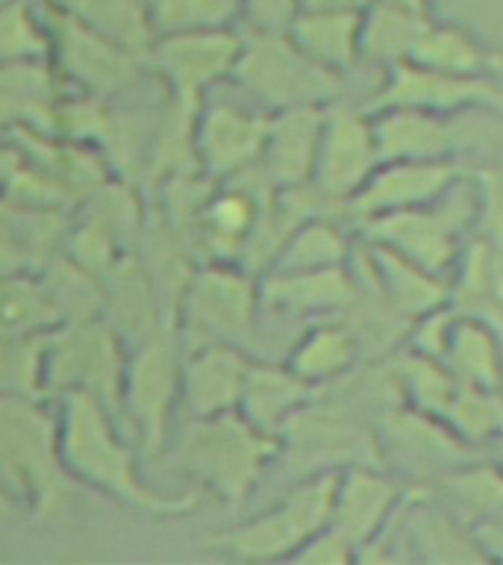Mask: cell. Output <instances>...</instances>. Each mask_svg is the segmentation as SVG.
<instances>
[{"label": "cell", "instance_id": "28", "mask_svg": "<svg viewBox=\"0 0 503 565\" xmlns=\"http://www.w3.org/2000/svg\"><path fill=\"white\" fill-rule=\"evenodd\" d=\"M427 68L448 71L459 77H503V51L477 39L468 26L448 24V21H432L424 30L421 42L415 47L413 60Z\"/></svg>", "mask_w": 503, "mask_h": 565}, {"label": "cell", "instance_id": "5", "mask_svg": "<svg viewBox=\"0 0 503 565\" xmlns=\"http://www.w3.org/2000/svg\"><path fill=\"white\" fill-rule=\"evenodd\" d=\"M176 318L183 324L185 351L201 344H236L250 353L263 318L259 280L236 263L201 265L185 277Z\"/></svg>", "mask_w": 503, "mask_h": 565}, {"label": "cell", "instance_id": "35", "mask_svg": "<svg viewBox=\"0 0 503 565\" xmlns=\"http://www.w3.org/2000/svg\"><path fill=\"white\" fill-rule=\"evenodd\" d=\"M441 362L457 377V383L503 388V335L480 321L457 316Z\"/></svg>", "mask_w": 503, "mask_h": 565}, {"label": "cell", "instance_id": "43", "mask_svg": "<svg viewBox=\"0 0 503 565\" xmlns=\"http://www.w3.org/2000/svg\"><path fill=\"white\" fill-rule=\"evenodd\" d=\"M26 256H30V250L12 233L0 230V277L26 274Z\"/></svg>", "mask_w": 503, "mask_h": 565}, {"label": "cell", "instance_id": "38", "mask_svg": "<svg viewBox=\"0 0 503 565\" xmlns=\"http://www.w3.org/2000/svg\"><path fill=\"white\" fill-rule=\"evenodd\" d=\"M47 333L0 339V397H33L44 386Z\"/></svg>", "mask_w": 503, "mask_h": 565}, {"label": "cell", "instance_id": "3", "mask_svg": "<svg viewBox=\"0 0 503 565\" xmlns=\"http://www.w3.org/2000/svg\"><path fill=\"white\" fill-rule=\"evenodd\" d=\"M477 201L468 168L436 198L413 210L386 212L356 224L360 236L374 245L392 247L395 254L413 259L432 274L448 277L462 247L474 236Z\"/></svg>", "mask_w": 503, "mask_h": 565}, {"label": "cell", "instance_id": "6", "mask_svg": "<svg viewBox=\"0 0 503 565\" xmlns=\"http://www.w3.org/2000/svg\"><path fill=\"white\" fill-rule=\"evenodd\" d=\"M335 477L339 471L303 475L268 510L212 536V547L233 559H245V563L291 559L318 530L330 524Z\"/></svg>", "mask_w": 503, "mask_h": 565}, {"label": "cell", "instance_id": "19", "mask_svg": "<svg viewBox=\"0 0 503 565\" xmlns=\"http://www.w3.org/2000/svg\"><path fill=\"white\" fill-rule=\"evenodd\" d=\"M351 268L374 286V291L397 316L409 321L448 303V277L427 271L413 259L395 254L392 247L362 238L360 245L353 247Z\"/></svg>", "mask_w": 503, "mask_h": 565}, {"label": "cell", "instance_id": "12", "mask_svg": "<svg viewBox=\"0 0 503 565\" xmlns=\"http://www.w3.org/2000/svg\"><path fill=\"white\" fill-rule=\"evenodd\" d=\"M268 118L254 104L210 100L203 97L194 106L192 153L203 177L229 180L250 171L263 157Z\"/></svg>", "mask_w": 503, "mask_h": 565}, {"label": "cell", "instance_id": "20", "mask_svg": "<svg viewBox=\"0 0 503 565\" xmlns=\"http://www.w3.org/2000/svg\"><path fill=\"white\" fill-rule=\"evenodd\" d=\"M250 356L236 344H201L180 360V406L189 418L233 413L242 397Z\"/></svg>", "mask_w": 503, "mask_h": 565}, {"label": "cell", "instance_id": "7", "mask_svg": "<svg viewBox=\"0 0 503 565\" xmlns=\"http://www.w3.org/2000/svg\"><path fill=\"white\" fill-rule=\"evenodd\" d=\"M263 113L298 106H330L342 97V74L312 62L289 33H250L245 39L233 79Z\"/></svg>", "mask_w": 503, "mask_h": 565}, {"label": "cell", "instance_id": "33", "mask_svg": "<svg viewBox=\"0 0 503 565\" xmlns=\"http://www.w3.org/2000/svg\"><path fill=\"white\" fill-rule=\"evenodd\" d=\"M53 7L130 53H148L157 30L141 0H53Z\"/></svg>", "mask_w": 503, "mask_h": 565}, {"label": "cell", "instance_id": "17", "mask_svg": "<svg viewBox=\"0 0 503 565\" xmlns=\"http://www.w3.org/2000/svg\"><path fill=\"white\" fill-rule=\"evenodd\" d=\"M465 162H418V159H383L374 174L347 201V221L377 218L386 212L413 210L436 201L462 171Z\"/></svg>", "mask_w": 503, "mask_h": 565}, {"label": "cell", "instance_id": "34", "mask_svg": "<svg viewBox=\"0 0 503 565\" xmlns=\"http://www.w3.org/2000/svg\"><path fill=\"white\" fill-rule=\"evenodd\" d=\"M383 365H386L400 404L441 418L445 406L457 392V377L445 369V362L409 351V348H397L392 356L383 360Z\"/></svg>", "mask_w": 503, "mask_h": 565}, {"label": "cell", "instance_id": "18", "mask_svg": "<svg viewBox=\"0 0 503 565\" xmlns=\"http://www.w3.org/2000/svg\"><path fill=\"white\" fill-rule=\"evenodd\" d=\"M400 501H404V489L383 466L339 468L330 527L351 539L360 554V547L374 542L386 530Z\"/></svg>", "mask_w": 503, "mask_h": 565}, {"label": "cell", "instance_id": "45", "mask_svg": "<svg viewBox=\"0 0 503 565\" xmlns=\"http://www.w3.org/2000/svg\"><path fill=\"white\" fill-rule=\"evenodd\" d=\"M15 166H18L15 153H12L7 145H0V192L7 189V180H9V174H12V168H15Z\"/></svg>", "mask_w": 503, "mask_h": 565}, {"label": "cell", "instance_id": "9", "mask_svg": "<svg viewBox=\"0 0 503 565\" xmlns=\"http://www.w3.org/2000/svg\"><path fill=\"white\" fill-rule=\"evenodd\" d=\"M245 47V35L229 24L185 26L159 33L150 44V62L159 71L165 88L183 106H197L212 88L233 79Z\"/></svg>", "mask_w": 503, "mask_h": 565}, {"label": "cell", "instance_id": "23", "mask_svg": "<svg viewBox=\"0 0 503 565\" xmlns=\"http://www.w3.org/2000/svg\"><path fill=\"white\" fill-rule=\"evenodd\" d=\"M448 307L503 335V247L468 238L448 274Z\"/></svg>", "mask_w": 503, "mask_h": 565}, {"label": "cell", "instance_id": "15", "mask_svg": "<svg viewBox=\"0 0 503 565\" xmlns=\"http://www.w3.org/2000/svg\"><path fill=\"white\" fill-rule=\"evenodd\" d=\"M492 106L503 109L501 79L459 77L448 71L427 68L418 62H397L383 71L374 95L362 104L368 113L379 109H424V113H459Z\"/></svg>", "mask_w": 503, "mask_h": 565}, {"label": "cell", "instance_id": "22", "mask_svg": "<svg viewBox=\"0 0 503 565\" xmlns=\"http://www.w3.org/2000/svg\"><path fill=\"white\" fill-rule=\"evenodd\" d=\"M351 263L324 271H265L259 280L263 309H271L286 318H309L324 321L339 318L353 300Z\"/></svg>", "mask_w": 503, "mask_h": 565}, {"label": "cell", "instance_id": "31", "mask_svg": "<svg viewBox=\"0 0 503 565\" xmlns=\"http://www.w3.org/2000/svg\"><path fill=\"white\" fill-rule=\"evenodd\" d=\"M427 24H430V12H415V9L383 3V0L371 3L362 12L360 65L365 62V65L386 71L397 62L413 60Z\"/></svg>", "mask_w": 503, "mask_h": 565}, {"label": "cell", "instance_id": "2", "mask_svg": "<svg viewBox=\"0 0 503 565\" xmlns=\"http://www.w3.org/2000/svg\"><path fill=\"white\" fill-rule=\"evenodd\" d=\"M280 450L277 436L256 430L245 415L233 409L212 418H189L174 462L201 492H210L224 507H242Z\"/></svg>", "mask_w": 503, "mask_h": 565}, {"label": "cell", "instance_id": "32", "mask_svg": "<svg viewBox=\"0 0 503 565\" xmlns=\"http://www.w3.org/2000/svg\"><path fill=\"white\" fill-rule=\"evenodd\" d=\"M356 242L339 218H303L282 238L268 271H324L351 263Z\"/></svg>", "mask_w": 503, "mask_h": 565}, {"label": "cell", "instance_id": "11", "mask_svg": "<svg viewBox=\"0 0 503 565\" xmlns=\"http://www.w3.org/2000/svg\"><path fill=\"white\" fill-rule=\"evenodd\" d=\"M121 335L106 324H74L65 333L51 330L44 348V386L88 392L109 409L121 397Z\"/></svg>", "mask_w": 503, "mask_h": 565}, {"label": "cell", "instance_id": "14", "mask_svg": "<svg viewBox=\"0 0 503 565\" xmlns=\"http://www.w3.org/2000/svg\"><path fill=\"white\" fill-rule=\"evenodd\" d=\"M379 162L383 159H379L371 113H365L362 106L342 104V100L327 106L309 183L327 198H333L335 203H342L347 212V201L360 192L362 183L374 174Z\"/></svg>", "mask_w": 503, "mask_h": 565}, {"label": "cell", "instance_id": "13", "mask_svg": "<svg viewBox=\"0 0 503 565\" xmlns=\"http://www.w3.org/2000/svg\"><path fill=\"white\" fill-rule=\"evenodd\" d=\"M118 404L136 424L145 450H162L171 430V413L180 406V360L168 339L150 335L124 362Z\"/></svg>", "mask_w": 503, "mask_h": 565}, {"label": "cell", "instance_id": "27", "mask_svg": "<svg viewBox=\"0 0 503 565\" xmlns=\"http://www.w3.org/2000/svg\"><path fill=\"white\" fill-rule=\"evenodd\" d=\"M360 35L362 12L344 9H300L289 26V39L309 60L342 77L360 65Z\"/></svg>", "mask_w": 503, "mask_h": 565}, {"label": "cell", "instance_id": "46", "mask_svg": "<svg viewBox=\"0 0 503 565\" xmlns=\"http://www.w3.org/2000/svg\"><path fill=\"white\" fill-rule=\"evenodd\" d=\"M377 3V0H374ZM383 3H395V7L415 9V12H430V0H383Z\"/></svg>", "mask_w": 503, "mask_h": 565}, {"label": "cell", "instance_id": "47", "mask_svg": "<svg viewBox=\"0 0 503 565\" xmlns=\"http://www.w3.org/2000/svg\"><path fill=\"white\" fill-rule=\"evenodd\" d=\"M492 448H494V462H497V466L503 468V439H497V441H494Z\"/></svg>", "mask_w": 503, "mask_h": 565}, {"label": "cell", "instance_id": "8", "mask_svg": "<svg viewBox=\"0 0 503 565\" xmlns=\"http://www.w3.org/2000/svg\"><path fill=\"white\" fill-rule=\"evenodd\" d=\"M65 475L56 445V418L33 397H0V483L33 510L51 507Z\"/></svg>", "mask_w": 503, "mask_h": 565}, {"label": "cell", "instance_id": "1", "mask_svg": "<svg viewBox=\"0 0 503 565\" xmlns=\"http://www.w3.org/2000/svg\"><path fill=\"white\" fill-rule=\"evenodd\" d=\"M56 445L65 475L127 510L176 519L201 507V492L162 494L139 475L136 450L121 439L113 409L88 392H62Z\"/></svg>", "mask_w": 503, "mask_h": 565}, {"label": "cell", "instance_id": "41", "mask_svg": "<svg viewBox=\"0 0 503 565\" xmlns=\"http://www.w3.org/2000/svg\"><path fill=\"white\" fill-rule=\"evenodd\" d=\"M300 9L303 0H238V18H245L250 33H289Z\"/></svg>", "mask_w": 503, "mask_h": 565}, {"label": "cell", "instance_id": "24", "mask_svg": "<svg viewBox=\"0 0 503 565\" xmlns=\"http://www.w3.org/2000/svg\"><path fill=\"white\" fill-rule=\"evenodd\" d=\"M315 397L318 388L309 386L307 380H300L286 362L254 360L247 369L236 409L254 424L256 430L280 439L291 418Z\"/></svg>", "mask_w": 503, "mask_h": 565}, {"label": "cell", "instance_id": "39", "mask_svg": "<svg viewBox=\"0 0 503 565\" xmlns=\"http://www.w3.org/2000/svg\"><path fill=\"white\" fill-rule=\"evenodd\" d=\"M47 56H51L47 24L33 15L26 0L0 3V62L47 60Z\"/></svg>", "mask_w": 503, "mask_h": 565}, {"label": "cell", "instance_id": "4", "mask_svg": "<svg viewBox=\"0 0 503 565\" xmlns=\"http://www.w3.org/2000/svg\"><path fill=\"white\" fill-rule=\"evenodd\" d=\"M371 121L379 159L465 162L468 157L503 148V109L492 106L459 113L379 109L371 113Z\"/></svg>", "mask_w": 503, "mask_h": 565}, {"label": "cell", "instance_id": "44", "mask_svg": "<svg viewBox=\"0 0 503 565\" xmlns=\"http://www.w3.org/2000/svg\"><path fill=\"white\" fill-rule=\"evenodd\" d=\"M374 0H303V9H344V12H365Z\"/></svg>", "mask_w": 503, "mask_h": 565}, {"label": "cell", "instance_id": "40", "mask_svg": "<svg viewBox=\"0 0 503 565\" xmlns=\"http://www.w3.org/2000/svg\"><path fill=\"white\" fill-rule=\"evenodd\" d=\"M468 180L477 201L474 236L503 247V162L468 168Z\"/></svg>", "mask_w": 503, "mask_h": 565}, {"label": "cell", "instance_id": "25", "mask_svg": "<svg viewBox=\"0 0 503 565\" xmlns=\"http://www.w3.org/2000/svg\"><path fill=\"white\" fill-rule=\"evenodd\" d=\"M360 342L342 318H324L307 327L286 356V365L318 392L333 386L335 380L347 377L351 371L360 369Z\"/></svg>", "mask_w": 503, "mask_h": 565}, {"label": "cell", "instance_id": "21", "mask_svg": "<svg viewBox=\"0 0 503 565\" xmlns=\"http://www.w3.org/2000/svg\"><path fill=\"white\" fill-rule=\"evenodd\" d=\"M324 113L327 106H298V109L271 113L268 118L263 157L256 168L277 192L298 189L312 180Z\"/></svg>", "mask_w": 503, "mask_h": 565}, {"label": "cell", "instance_id": "16", "mask_svg": "<svg viewBox=\"0 0 503 565\" xmlns=\"http://www.w3.org/2000/svg\"><path fill=\"white\" fill-rule=\"evenodd\" d=\"M51 53H56L62 74L74 79L83 95L106 97L118 95L136 79V53L124 51L121 44L109 42L106 35L88 30L53 7Z\"/></svg>", "mask_w": 503, "mask_h": 565}, {"label": "cell", "instance_id": "42", "mask_svg": "<svg viewBox=\"0 0 503 565\" xmlns=\"http://www.w3.org/2000/svg\"><path fill=\"white\" fill-rule=\"evenodd\" d=\"M295 563H315V565H342L356 563V545L351 539L342 536L339 530L327 524L324 530H318L315 536L309 539L307 545L300 547L298 554L291 556Z\"/></svg>", "mask_w": 503, "mask_h": 565}, {"label": "cell", "instance_id": "37", "mask_svg": "<svg viewBox=\"0 0 503 565\" xmlns=\"http://www.w3.org/2000/svg\"><path fill=\"white\" fill-rule=\"evenodd\" d=\"M441 422L465 441L468 448H492L503 439V388L457 383V392L441 413Z\"/></svg>", "mask_w": 503, "mask_h": 565}, {"label": "cell", "instance_id": "30", "mask_svg": "<svg viewBox=\"0 0 503 565\" xmlns=\"http://www.w3.org/2000/svg\"><path fill=\"white\" fill-rule=\"evenodd\" d=\"M427 489L468 530L503 515V468L497 462L468 459L448 475L436 477Z\"/></svg>", "mask_w": 503, "mask_h": 565}, {"label": "cell", "instance_id": "29", "mask_svg": "<svg viewBox=\"0 0 503 565\" xmlns=\"http://www.w3.org/2000/svg\"><path fill=\"white\" fill-rule=\"evenodd\" d=\"M51 65L44 60L0 62V124L18 130L53 132L56 100H53Z\"/></svg>", "mask_w": 503, "mask_h": 565}, {"label": "cell", "instance_id": "26", "mask_svg": "<svg viewBox=\"0 0 503 565\" xmlns=\"http://www.w3.org/2000/svg\"><path fill=\"white\" fill-rule=\"evenodd\" d=\"M277 192V189H274ZM274 192H265L263 198L256 192H247L242 185L236 189H218L206 194V201L197 210V227L210 263H236L242 259L247 247V238L254 233L256 218L263 212V203Z\"/></svg>", "mask_w": 503, "mask_h": 565}, {"label": "cell", "instance_id": "36", "mask_svg": "<svg viewBox=\"0 0 503 565\" xmlns=\"http://www.w3.org/2000/svg\"><path fill=\"white\" fill-rule=\"evenodd\" d=\"M60 309L51 300L44 282L30 274L0 277V339H26L56 330Z\"/></svg>", "mask_w": 503, "mask_h": 565}, {"label": "cell", "instance_id": "10", "mask_svg": "<svg viewBox=\"0 0 503 565\" xmlns=\"http://www.w3.org/2000/svg\"><path fill=\"white\" fill-rule=\"evenodd\" d=\"M379 466L392 475H404L415 486H430L436 477L477 457L448 424L436 415H424L404 404L386 406L374 418Z\"/></svg>", "mask_w": 503, "mask_h": 565}]
</instances>
